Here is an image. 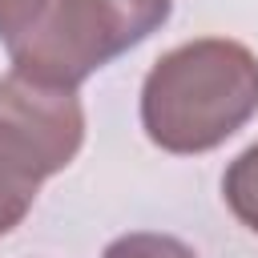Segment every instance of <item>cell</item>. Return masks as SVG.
Listing matches in <instances>:
<instances>
[{
	"label": "cell",
	"mask_w": 258,
	"mask_h": 258,
	"mask_svg": "<svg viewBox=\"0 0 258 258\" xmlns=\"http://www.w3.org/2000/svg\"><path fill=\"white\" fill-rule=\"evenodd\" d=\"M101 258H198L181 238L173 234H149V230H137V234H121L105 246Z\"/></svg>",
	"instance_id": "5b68a950"
},
{
	"label": "cell",
	"mask_w": 258,
	"mask_h": 258,
	"mask_svg": "<svg viewBox=\"0 0 258 258\" xmlns=\"http://www.w3.org/2000/svg\"><path fill=\"white\" fill-rule=\"evenodd\" d=\"M85 145V109L77 89H56L24 73L0 81V238L12 234L40 185Z\"/></svg>",
	"instance_id": "3957f363"
},
{
	"label": "cell",
	"mask_w": 258,
	"mask_h": 258,
	"mask_svg": "<svg viewBox=\"0 0 258 258\" xmlns=\"http://www.w3.org/2000/svg\"><path fill=\"white\" fill-rule=\"evenodd\" d=\"M222 198H226L230 214L246 230L258 234V141L230 161V169L222 177Z\"/></svg>",
	"instance_id": "277c9868"
},
{
	"label": "cell",
	"mask_w": 258,
	"mask_h": 258,
	"mask_svg": "<svg viewBox=\"0 0 258 258\" xmlns=\"http://www.w3.org/2000/svg\"><path fill=\"white\" fill-rule=\"evenodd\" d=\"M48 0H0V40L12 48L44 12Z\"/></svg>",
	"instance_id": "8992f818"
},
{
	"label": "cell",
	"mask_w": 258,
	"mask_h": 258,
	"mask_svg": "<svg viewBox=\"0 0 258 258\" xmlns=\"http://www.w3.org/2000/svg\"><path fill=\"white\" fill-rule=\"evenodd\" d=\"M169 12L173 0H48L8 56L32 81L77 89L113 56L153 36Z\"/></svg>",
	"instance_id": "7a4b0ae2"
},
{
	"label": "cell",
	"mask_w": 258,
	"mask_h": 258,
	"mask_svg": "<svg viewBox=\"0 0 258 258\" xmlns=\"http://www.w3.org/2000/svg\"><path fill=\"white\" fill-rule=\"evenodd\" d=\"M258 113V56L230 36L169 48L141 85V129L165 153H210Z\"/></svg>",
	"instance_id": "6da1fadb"
}]
</instances>
